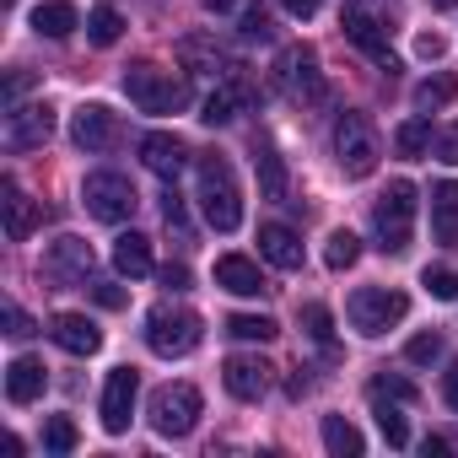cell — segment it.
<instances>
[{
    "label": "cell",
    "mask_w": 458,
    "mask_h": 458,
    "mask_svg": "<svg viewBox=\"0 0 458 458\" xmlns=\"http://www.w3.org/2000/svg\"><path fill=\"white\" fill-rule=\"evenodd\" d=\"M199 210L216 233H238L243 226V189L233 178V162L226 157H199Z\"/></svg>",
    "instance_id": "obj_1"
},
{
    "label": "cell",
    "mask_w": 458,
    "mask_h": 458,
    "mask_svg": "<svg viewBox=\"0 0 458 458\" xmlns=\"http://www.w3.org/2000/svg\"><path fill=\"white\" fill-rule=\"evenodd\" d=\"M124 92H130V103H135L140 114H183V108L194 103L189 76H173V71H162V65H151V60L124 65Z\"/></svg>",
    "instance_id": "obj_2"
},
{
    "label": "cell",
    "mask_w": 458,
    "mask_h": 458,
    "mask_svg": "<svg viewBox=\"0 0 458 458\" xmlns=\"http://www.w3.org/2000/svg\"><path fill=\"white\" fill-rule=\"evenodd\" d=\"M372 233H377V249L383 254H404L410 238H415V183L410 178H394L377 205H372Z\"/></svg>",
    "instance_id": "obj_3"
},
{
    "label": "cell",
    "mask_w": 458,
    "mask_h": 458,
    "mask_svg": "<svg viewBox=\"0 0 458 458\" xmlns=\"http://www.w3.org/2000/svg\"><path fill=\"white\" fill-rule=\"evenodd\" d=\"M335 157H340L345 178H372L377 173L383 140H377V130H372L367 114H340V124H335Z\"/></svg>",
    "instance_id": "obj_4"
},
{
    "label": "cell",
    "mask_w": 458,
    "mask_h": 458,
    "mask_svg": "<svg viewBox=\"0 0 458 458\" xmlns=\"http://www.w3.org/2000/svg\"><path fill=\"white\" fill-rule=\"evenodd\" d=\"M345 313H351V329H356V335L377 340V335H388L394 324H404L410 297H404V292H394V286H361V292H351Z\"/></svg>",
    "instance_id": "obj_5"
},
{
    "label": "cell",
    "mask_w": 458,
    "mask_h": 458,
    "mask_svg": "<svg viewBox=\"0 0 458 458\" xmlns=\"http://www.w3.org/2000/svg\"><path fill=\"white\" fill-rule=\"evenodd\" d=\"M205 340V324H199V313H189V308H173V302H162V308H151L146 313V345L157 351V356H189L194 345Z\"/></svg>",
    "instance_id": "obj_6"
},
{
    "label": "cell",
    "mask_w": 458,
    "mask_h": 458,
    "mask_svg": "<svg viewBox=\"0 0 458 458\" xmlns=\"http://www.w3.org/2000/svg\"><path fill=\"white\" fill-rule=\"evenodd\" d=\"M199 410H205V399H199L194 383H162V388L151 394V404H146L157 437H189V431L199 426Z\"/></svg>",
    "instance_id": "obj_7"
},
{
    "label": "cell",
    "mask_w": 458,
    "mask_h": 458,
    "mask_svg": "<svg viewBox=\"0 0 458 458\" xmlns=\"http://www.w3.org/2000/svg\"><path fill=\"white\" fill-rule=\"evenodd\" d=\"M276 81H281V92H286L292 103H324V98H329V81H324V71H318V49H313V44L281 49Z\"/></svg>",
    "instance_id": "obj_8"
},
{
    "label": "cell",
    "mask_w": 458,
    "mask_h": 458,
    "mask_svg": "<svg viewBox=\"0 0 458 458\" xmlns=\"http://www.w3.org/2000/svg\"><path fill=\"white\" fill-rule=\"evenodd\" d=\"M81 205H87V216H98V221H108V226H119V221H130L135 216V183L124 178V173H92L87 183H81Z\"/></svg>",
    "instance_id": "obj_9"
},
{
    "label": "cell",
    "mask_w": 458,
    "mask_h": 458,
    "mask_svg": "<svg viewBox=\"0 0 458 458\" xmlns=\"http://www.w3.org/2000/svg\"><path fill=\"white\" fill-rule=\"evenodd\" d=\"M71 140L81 151H119L124 146V119L108 103H81L71 114Z\"/></svg>",
    "instance_id": "obj_10"
},
{
    "label": "cell",
    "mask_w": 458,
    "mask_h": 458,
    "mask_svg": "<svg viewBox=\"0 0 458 458\" xmlns=\"http://www.w3.org/2000/svg\"><path fill=\"white\" fill-rule=\"evenodd\" d=\"M135 394H140V372H135V367H114L108 383H103V431H108V437H124V431H130Z\"/></svg>",
    "instance_id": "obj_11"
},
{
    "label": "cell",
    "mask_w": 458,
    "mask_h": 458,
    "mask_svg": "<svg viewBox=\"0 0 458 458\" xmlns=\"http://www.w3.org/2000/svg\"><path fill=\"white\" fill-rule=\"evenodd\" d=\"M44 276L55 286H87L92 281V243L81 238H55L49 254H44Z\"/></svg>",
    "instance_id": "obj_12"
},
{
    "label": "cell",
    "mask_w": 458,
    "mask_h": 458,
    "mask_svg": "<svg viewBox=\"0 0 458 458\" xmlns=\"http://www.w3.org/2000/svg\"><path fill=\"white\" fill-rule=\"evenodd\" d=\"M55 135V108L49 103H17V108H6V151H33V146H44Z\"/></svg>",
    "instance_id": "obj_13"
},
{
    "label": "cell",
    "mask_w": 458,
    "mask_h": 458,
    "mask_svg": "<svg viewBox=\"0 0 458 458\" xmlns=\"http://www.w3.org/2000/svg\"><path fill=\"white\" fill-rule=\"evenodd\" d=\"M340 28H345V38L361 49V55H372L377 60V71H399V60H394V49H388V33H383V22L372 17V12H361V6H351L345 17H340Z\"/></svg>",
    "instance_id": "obj_14"
},
{
    "label": "cell",
    "mask_w": 458,
    "mask_h": 458,
    "mask_svg": "<svg viewBox=\"0 0 458 458\" xmlns=\"http://www.w3.org/2000/svg\"><path fill=\"white\" fill-rule=\"evenodd\" d=\"M270 361H259V356H226V367H221V383H226V394L233 399H243V404H254V399H265L270 394Z\"/></svg>",
    "instance_id": "obj_15"
},
{
    "label": "cell",
    "mask_w": 458,
    "mask_h": 458,
    "mask_svg": "<svg viewBox=\"0 0 458 458\" xmlns=\"http://www.w3.org/2000/svg\"><path fill=\"white\" fill-rule=\"evenodd\" d=\"M178 65H183V71H199V76H233V71H238V60L226 55L210 33H189V38H178Z\"/></svg>",
    "instance_id": "obj_16"
},
{
    "label": "cell",
    "mask_w": 458,
    "mask_h": 458,
    "mask_svg": "<svg viewBox=\"0 0 458 458\" xmlns=\"http://www.w3.org/2000/svg\"><path fill=\"white\" fill-rule=\"evenodd\" d=\"M49 335H55V345L71 351V356H98V351H103V329H98L87 313H55Z\"/></svg>",
    "instance_id": "obj_17"
},
{
    "label": "cell",
    "mask_w": 458,
    "mask_h": 458,
    "mask_svg": "<svg viewBox=\"0 0 458 458\" xmlns=\"http://www.w3.org/2000/svg\"><path fill=\"white\" fill-rule=\"evenodd\" d=\"M0 210H6V238L12 243H28L33 226H38V205L22 194L17 178H0Z\"/></svg>",
    "instance_id": "obj_18"
},
{
    "label": "cell",
    "mask_w": 458,
    "mask_h": 458,
    "mask_svg": "<svg viewBox=\"0 0 458 458\" xmlns=\"http://www.w3.org/2000/svg\"><path fill=\"white\" fill-rule=\"evenodd\" d=\"M140 162L157 173V178H178L183 173V162H189V151H183V140L178 135H162V130H151V135H140Z\"/></svg>",
    "instance_id": "obj_19"
},
{
    "label": "cell",
    "mask_w": 458,
    "mask_h": 458,
    "mask_svg": "<svg viewBox=\"0 0 458 458\" xmlns=\"http://www.w3.org/2000/svg\"><path fill=\"white\" fill-rule=\"evenodd\" d=\"M216 286L233 292V297H259V292H270L265 276H259V265L243 259V254H221V259H216Z\"/></svg>",
    "instance_id": "obj_20"
},
{
    "label": "cell",
    "mask_w": 458,
    "mask_h": 458,
    "mask_svg": "<svg viewBox=\"0 0 458 458\" xmlns=\"http://www.w3.org/2000/svg\"><path fill=\"white\" fill-rule=\"evenodd\" d=\"M259 259H270L276 270H302V243L292 226H281V221L259 226Z\"/></svg>",
    "instance_id": "obj_21"
},
{
    "label": "cell",
    "mask_w": 458,
    "mask_h": 458,
    "mask_svg": "<svg viewBox=\"0 0 458 458\" xmlns=\"http://www.w3.org/2000/svg\"><path fill=\"white\" fill-rule=\"evenodd\" d=\"M44 383H49V367H44L38 356H17V361L6 367V399H12V404L44 399Z\"/></svg>",
    "instance_id": "obj_22"
},
{
    "label": "cell",
    "mask_w": 458,
    "mask_h": 458,
    "mask_svg": "<svg viewBox=\"0 0 458 458\" xmlns=\"http://www.w3.org/2000/svg\"><path fill=\"white\" fill-rule=\"evenodd\" d=\"M431 238L442 249H458V183L453 178H442L431 189Z\"/></svg>",
    "instance_id": "obj_23"
},
{
    "label": "cell",
    "mask_w": 458,
    "mask_h": 458,
    "mask_svg": "<svg viewBox=\"0 0 458 458\" xmlns=\"http://www.w3.org/2000/svg\"><path fill=\"white\" fill-rule=\"evenodd\" d=\"M114 270L130 276V281L151 276V270H157V259H151V238H146V233H119V238H114Z\"/></svg>",
    "instance_id": "obj_24"
},
{
    "label": "cell",
    "mask_w": 458,
    "mask_h": 458,
    "mask_svg": "<svg viewBox=\"0 0 458 458\" xmlns=\"http://www.w3.org/2000/svg\"><path fill=\"white\" fill-rule=\"evenodd\" d=\"M243 103H249V87H243L238 76H226V81H221V87L205 98L199 119H205L210 130H221V124H233V119H238V108H243Z\"/></svg>",
    "instance_id": "obj_25"
},
{
    "label": "cell",
    "mask_w": 458,
    "mask_h": 458,
    "mask_svg": "<svg viewBox=\"0 0 458 458\" xmlns=\"http://www.w3.org/2000/svg\"><path fill=\"white\" fill-rule=\"evenodd\" d=\"M254 173H259V194L265 199H286L292 194V178H286V162L270 140H254Z\"/></svg>",
    "instance_id": "obj_26"
},
{
    "label": "cell",
    "mask_w": 458,
    "mask_h": 458,
    "mask_svg": "<svg viewBox=\"0 0 458 458\" xmlns=\"http://www.w3.org/2000/svg\"><path fill=\"white\" fill-rule=\"evenodd\" d=\"M76 28H87V22H81V12L71 6V0H44V6L33 12V33L38 38H71Z\"/></svg>",
    "instance_id": "obj_27"
},
{
    "label": "cell",
    "mask_w": 458,
    "mask_h": 458,
    "mask_svg": "<svg viewBox=\"0 0 458 458\" xmlns=\"http://www.w3.org/2000/svg\"><path fill=\"white\" fill-rule=\"evenodd\" d=\"M324 447L335 453V458H361V431L345 420V415H324Z\"/></svg>",
    "instance_id": "obj_28"
},
{
    "label": "cell",
    "mask_w": 458,
    "mask_h": 458,
    "mask_svg": "<svg viewBox=\"0 0 458 458\" xmlns=\"http://www.w3.org/2000/svg\"><path fill=\"white\" fill-rule=\"evenodd\" d=\"M431 140H437V130H431L426 119H404V124L394 130V151H399V157H410V162H415V157H426V151H431Z\"/></svg>",
    "instance_id": "obj_29"
},
{
    "label": "cell",
    "mask_w": 458,
    "mask_h": 458,
    "mask_svg": "<svg viewBox=\"0 0 458 458\" xmlns=\"http://www.w3.org/2000/svg\"><path fill=\"white\" fill-rule=\"evenodd\" d=\"M453 98H458V81H453L447 71H437V76H426V81L415 87V108H420V114H431V108H447Z\"/></svg>",
    "instance_id": "obj_30"
},
{
    "label": "cell",
    "mask_w": 458,
    "mask_h": 458,
    "mask_svg": "<svg viewBox=\"0 0 458 458\" xmlns=\"http://www.w3.org/2000/svg\"><path fill=\"white\" fill-rule=\"evenodd\" d=\"M372 415H377V431L388 447H410V426L399 415V399H372Z\"/></svg>",
    "instance_id": "obj_31"
},
{
    "label": "cell",
    "mask_w": 458,
    "mask_h": 458,
    "mask_svg": "<svg viewBox=\"0 0 458 458\" xmlns=\"http://www.w3.org/2000/svg\"><path fill=\"white\" fill-rule=\"evenodd\" d=\"M87 38H92L98 49L119 44V38H124V17H119L114 6H98V12H87Z\"/></svg>",
    "instance_id": "obj_32"
},
{
    "label": "cell",
    "mask_w": 458,
    "mask_h": 458,
    "mask_svg": "<svg viewBox=\"0 0 458 458\" xmlns=\"http://www.w3.org/2000/svg\"><path fill=\"white\" fill-rule=\"evenodd\" d=\"M226 335H233V340H276L281 329H276V318H265V313H233V318H226Z\"/></svg>",
    "instance_id": "obj_33"
},
{
    "label": "cell",
    "mask_w": 458,
    "mask_h": 458,
    "mask_svg": "<svg viewBox=\"0 0 458 458\" xmlns=\"http://www.w3.org/2000/svg\"><path fill=\"white\" fill-rule=\"evenodd\" d=\"M356 259H361V238L345 233V226H340V233H329V243H324V265H329V270H351Z\"/></svg>",
    "instance_id": "obj_34"
},
{
    "label": "cell",
    "mask_w": 458,
    "mask_h": 458,
    "mask_svg": "<svg viewBox=\"0 0 458 458\" xmlns=\"http://www.w3.org/2000/svg\"><path fill=\"white\" fill-rule=\"evenodd\" d=\"M162 221H167V233H178V243H194V221H189V205H183V194L167 183V194H162Z\"/></svg>",
    "instance_id": "obj_35"
},
{
    "label": "cell",
    "mask_w": 458,
    "mask_h": 458,
    "mask_svg": "<svg viewBox=\"0 0 458 458\" xmlns=\"http://www.w3.org/2000/svg\"><path fill=\"white\" fill-rule=\"evenodd\" d=\"M302 335L318 340L324 351H335V313H329L324 302H308V308H302Z\"/></svg>",
    "instance_id": "obj_36"
},
{
    "label": "cell",
    "mask_w": 458,
    "mask_h": 458,
    "mask_svg": "<svg viewBox=\"0 0 458 458\" xmlns=\"http://www.w3.org/2000/svg\"><path fill=\"white\" fill-rule=\"evenodd\" d=\"M367 394H372V399H399V404H415V399H420V388H415L410 377H388V372H383V377H372V383H367Z\"/></svg>",
    "instance_id": "obj_37"
},
{
    "label": "cell",
    "mask_w": 458,
    "mask_h": 458,
    "mask_svg": "<svg viewBox=\"0 0 458 458\" xmlns=\"http://www.w3.org/2000/svg\"><path fill=\"white\" fill-rule=\"evenodd\" d=\"M76 442H81L76 437V420H65V415H49L44 420V447L49 453H76Z\"/></svg>",
    "instance_id": "obj_38"
},
{
    "label": "cell",
    "mask_w": 458,
    "mask_h": 458,
    "mask_svg": "<svg viewBox=\"0 0 458 458\" xmlns=\"http://www.w3.org/2000/svg\"><path fill=\"white\" fill-rule=\"evenodd\" d=\"M420 286H426L437 302H458V270H447V265H431V270L420 276Z\"/></svg>",
    "instance_id": "obj_39"
},
{
    "label": "cell",
    "mask_w": 458,
    "mask_h": 458,
    "mask_svg": "<svg viewBox=\"0 0 458 458\" xmlns=\"http://www.w3.org/2000/svg\"><path fill=\"white\" fill-rule=\"evenodd\" d=\"M243 38H249V44H270V38H276V22H270L265 6H243Z\"/></svg>",
    "instance_id": "obj_40"
},
{
    "label": "cell",
    "mask_w": 458,
    "mask_h": 458,
    "mask_svg": "<svg viewBox=\"0 0 458 458\" xmlns=\"http://www.w3.org/2000/svg\"><path fill=\"white\" fill-rule=\"evenodd\" d=\"M437 356H442V335H431V329H426V335H415V340L404 345V361H415V367H431Z\"/></svg>",
    "instance_id": "obj_41"
},
{
    "label": "cell",
    "mask_w": 458,
    "mask_h": 458,
    "mask_svg": "<svg viewBox=\"0 0 458 458\" xmlns=\"http://www.w3.org/2000/svg\"><path fill=\"white\" fill-rule=\"evenodd\" d=\"M87 292H92V302H98V308H124V292H119L114 281H98V276H92V281H87Z\"/></svg>",
    "instance_id": "obj_42"
},
{
    "label": "cell",
    "mask_w": 458,
    "mask_h": 458,
    "mask_svg": "<svg viewBox=\"0 0 458 458\" xmlns=\"http://www.w3.org/2000/svg\"><path fill=\"white\" fill-rule=\"evenodd\" d=\"M431 157H442V162H453V167H458V124L437 130V140H431Z\"/></svg>",
    "instance_id": "obj_43"
},
{
    "label": "cell",
    "mask_w": 458,
    "mask_h": 458,
    "mask_svg": "<svg viewBox=\"0 0 458 458\" xmlns=\"http://www.w3.org/2000/svg\"><path fill=\"white\" fill-rule=\"evenodd\" d=\"M157 281H162L167 292H189V286H194V276H189V265H162V270H157Z\"/></svg>",
    "instance_id": "obj_44"
},
{
    "label": "cell",
    "mask_w": 458,
    "mask_h": 458,
    "mask_svg": "<svg viewBox=\"0 0 458 458\" xmlns=\"http://www.w3.org/2000/svg\"><path fill=\"white\" fill-rule=\"evenodd\" d=\"M33 329H38V324H33V318H28L17 302H6V335H12V340H28Z\"/></svg>",
    "instance_id": "obj_45"
},
{
    "label": "cell",
    "mask_w": 458,
    "mask_h": 458,
    "mask_svg": "<svg viewBox=\"0 0 458 458\" xmlns=\"http://www.w3.org/2000/svg\"><path fill=\"white\" fill-rule=\"evenodd\" d=\"M318 6H324V0H281V12H286V17H297V22L318 17Z\"/></svg>",
    "instance_id": "obj_46"
},
{
    "label": "cell",
    "mask_w": 458,
    "mask_h": 458,
    "mask_svg": "<svg viewBox=\"0 0 458 458\" xmlns=\"http://www.w3.org/2000/svg\"><path fill=\"white\" fill-rule=\"evenodd\" d=\"M442 49H447L442 33H420V38H415V55H420V60H442Z\"/></svg>",
    "instance_id": "obj_47"
},
{
    "label": "cell",
    "mask_w": 458,
    "mask_h": 458,
    "mask_svg": "<svg viewBox=\"0 0 458 458\" xmlns=\"http://www.w3.org/2000/svg\"><path fill=\"white\" fill-rule=\"evenodd\" d=\"M28 87H33V76H28V71H12V81H6V108H17Z\"/></svg>",
    "instance_id": "obj_48"
},
{
    "label": "cell",
    "mask_w": 458,
    "mask_h": 458,
    "mask_svg": "<svg viewBox=\"0 0 458 458\" xmlns=\"http://www.w3.org/2000/svg\"><path fill=\"white\" fill-rule=\"evenodd\" d=\"M442 399H447V410H458V361H447V372H442Z\"/></svg>",
    "instance_id": "obj_49"
},
{
    "label": "cell",
    "mask_w": 458,
    "mask_h": 458,
    "mask_svg": "<svg viewBox=\"0 0 458 458\" xmlns=\"http://www.w3.org/2000/svg\"><path fill=\"white\" fill-rule=\"evenodd\" d=\"M420 453H426V458H447V453H453V442H447V437H426V442H420Z\"/></svg>",
    "instance_id": "obj_50"
},
{
    "label": "cell",
    "mask_w": 458,
    "mask_h": 458,
    "mask_svg": "<svg viewBox=\"0 0 458 458\" xmlns=\"http://www.w3.org/2000/svg\"><path fill=\"white\" fill-rule=\"evenodd\" d=\"M308 388H313V377H308V367H302V372H297V377H292V383H286V394H292V399H302V394H308Z\"/></svg>",
    "instance_id": "obj_51"
},
{
    "label": "cell",
    "mask_w": 458,
    "mask_h": 458,
    "mask_svg": "<svg viewBox=\"0 0 458 458\" xmlns=\"http://www.w3.org/2000/svg\"><path fill=\"white\" fill-rule=\"evenodd\" d=\"M238 6H243V0H205V12H216V17L221 12H238Z\"/></svg>",
    "instance_id": "obj_52"
},
{
    "label": "cell",
    "mask_w": 458,
    "mask_h": 458,
    "mask_svg": "<svg viewBox=\"0 0 458 458\" xmlns=\"http://www.w3.org/2000/svg\"><path fill=\"white\" fill-rule=\"evenodd\" d=\"M458 6V0H431V12H453Z\"/></svg>",
    "instance_id": "obj_53"
}]
</instances>
